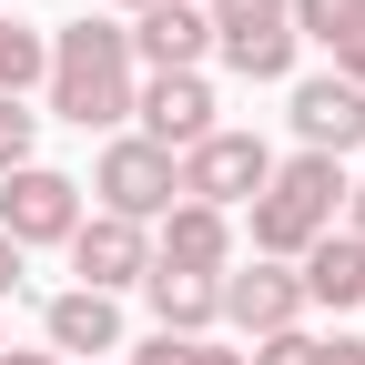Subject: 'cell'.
<instances>
[{
    "label": "cell",
    "instance_id": "cell-16",
    "mask_svg": "<svg viewBox=\"0 0 365 365\" xmlns=\"http://www.w3.org/2000/svg\"><path fill=\"white\" fill-rule=\"evenodd\" d=\"M294 41H314L325 71L365 91V0H294Z\"/></svg>",
    "mask_w": 365,
    "mask_h": 365
},
{
    "label": "cell",
    "instance_id": "cell-17",
    "mask_svg": "<svg viewBox=\"0 0 365 365\" xmlns=\"http://www.w3.org/2000/svg\"><path fill=\"white\" fill-rule=\"evenodd\" d=\"M41 71H51V41H41L21 11H0V102H21V91H41Z\"/></svg>",
    "mask_w": 365,
    "mask_h": 365
},
{
    "label": "cell",
    "instance_id": "cell-7",
    "mask_svg": "<svg viewBox=\"0 0 365 365\" xmlns=\"http://www.w3.org/2000/svg\"><path fill=\"white\" fill-rule=\"evenodd\" d=\"M81 182L51 173V163H21V173H0V234H11L21 254L31 244H71V223H81Z\"/></svg>",
    "mask_w": 365,
    "mask_h": 365
},
{
    "label": "cell",
    "instance_id": "cell-2",
    "mask_svg": "<svg viewBox=\"0 0 365 365\" xmlns=\"http://www.w3.org/2000/svg\"><path fill=\"white\" fill-rule=\"evenodd\" d=\"M345 163H325V153H274V173H264V193L244 203V223H254V254L264 264H294L304 244H325L335 234V213H345Z\"/></svg>",
    "mask_w": 365,
    "mask_h": 365
},
{
    "label": "cell",
    "instance_id": "cell-25",
    "mask_svg": "<svg viewBox=\"0 0 365 365\" xmlns=\"http://www.w3.org/2000/svg\"><path fill=\"white\" fill-rule=\"evenodd\" d=\"M122 11H163V0H122Z\"/></svg>",
    "mask_w": 365,
    "mask_h": 365
},
{
    "label": "cell",
    "instance_id": "cell-8",
    "mask_svg": "<svg viewBox=\"0 0 365 365\" xmlns=\"http://www.w3.org/2000/svg\"><path fill=\"white\" fill-rule=\"evenodd\" d=\"M61 254H71V274H81V294H132V284L153 274V234L122 223V213H81Z\"/></svg>",
    "mask_w": 365,
    "mask_h": 365
},
{
    "label": "cell",
    "instance_id": "cell-1",
    "mask_svg": "<svg viewBox=\"0 0 365 365\" xmlns=\"http://www.w3.org/2000/svg\"><path fill=\"white\" fill-rule=\"evenodd\" d=\"M51 41V71H41V122H71V132H132V41L122 21H61L41 31Z\"/></svg>",
    "mask_w": 365,
    "mask_h": 365
},
{
    "label": "cell",
    "instance_id": "cell-14",
    "mask_svg": "<svg viewBox=\"0 0 365 365\" xmlns=\"http://www.w3.org/2000/svg\"><path fill=\"white\" fill-rule=\"evenodd\" d=\"M41 345H51V355H122V304L71 284V294L41 304Z\"/></svg>",
    "mask_w": 365,
    "mask_h": 365
},
{
    "label": "cell",
    "instance_id": "cell-6",
    "mask_svg": "<svg viewBox=\"0 0 365 365\" xmlns=\"http://www.w3.org/2000/svg\"><path fill=\"white\" fill-rule=\"evenodd\" d=\"M132 132H143L153 153L182 163L203 132H223V102H213L203 71H143V91H132Z\"/></svg>",
    "mask_w": 365,
    "mask_h": 365
},
{
    "label": "cell",
    "instance_id": "cell-10",
    "mask_svg": "<svg viewBox=\"0 0 365 365\" xmlns=\"http://www.w3.org/2000/svg\"><path fill=\"white\" fill-rule=\"evenodd\" d=\"M223 325H234L244 345L254 335H284V325H304V284H294V264H223Z\"/></svg>",
    "mask_w": 365,
    "mask_h": 365
},
{
    "label": "cell",
    "instance_id": "cell-22",
    "mask_svg": "<svg viewBox=\"0 0 365 365\" xmlns=\"http://www.w3.org/2000/svg\"><path fill=\"white\" fill-rule=\"evenodd\" d=\"M21 264H31V254H21L11 234H0V304H11V294H21Z\"/></svg>",
    "mask_w": 365,
    "mask_h": 365
},
{
    "label": "cell",
    "instance_id": "cell-4",
    "mask_svg": "<svg viewBox=\"0 0 365 365\" xmlns=\"http://www.w3.org/2000/svg\"><path fill=\"white\" fill-rule=\"evenodd\" d=\"M81 193H102L91 213H122V223H143V234H153V223H163V213L182 203V182H173V153H153L143 132H112Z\"/></svg>",
    "mask_w": 365,
    "mask_h": 365
},
{
    "label": "cell",
    "instance_id": "cell-20",
    "mask_svg": "<svg viewBox=\"0 0 365 365\" xmlns=\"http://www.w3.org/2000/svg\"><path fill=\"white\" fill-rule=\"evenodd\" d=\"M304 345H314L304 325H284V335H254V355H244V365H304Z\"/></svg>",
    "mask_w": 365,
    "mask_h": 365
},
{
    "label": "cell",
    "instance_id": "cell-18",
    "mask_svg": "<svg viewBox=\"0 0 365 365\" xmlns=\"http://www.w3.org/2000/svg\"><path fill=\"white\" fill-rule=\"evenodd\" d=\"M132 365H244V355L223 345V335H143Z\"/></svg>",
    "mask_w": 365,
    "mask_h": 365
},
{
    "label": "cell",
    "instance_id": "cell-12",
    "mask_svg": "<svg viewBox=\"0 0 365 365\" xmlns=\"http://www.w3.org/2000/svg\"><path fill=\"white\" fill-rule=\"evenodd\" d=\"M153 264L163 274H223V264H244V234H234V213H213V203H173L153 223Z\"/></svg>",
    "mask_w": 365,
    "mask_h": 365
},
{
    "label": "cell",
    "instance_id": "cell-15",
    "mask_svg": "<svg viewBox=\"0 0 365 365\" xmlns=\"http://www.w3.org/2000/svg\"><path fill=\"white\" fill-rule=\"evenodd\" d=\"M143 304H153V335H213L223 325V274H143Z\"/></svg>",
    "mask_w": 365,
    "mask_h": 365
},
{
    "label": "cell",
    "instance_id": "cell-23",
    "mask_svg": "<svg viewBox=\"0 0 365 365\" xmlns=\"http://www.w3.org/2000/svg\"><path fill=\"white\" fill-rule=\"evenodd\" d=\"M345 234L365 244V182H355V193H345Z\"/></svg>",
    "mask_w": 365,
    "mask_h": 365
},
{
    "label": "cell",
    "instance_id": "cell-3",
    "mask_svg": "<svg viewBox=\"0 0 365 365\" xmlns=\"http://www.w3.org/2000/svg\"><path fill=\"white\" fill-rule=\"evenodd\" d=\"M213 21V61L234 81H294V0H203Z\"/></svg>",
    "mask_w": 365,
    "mask_h": 365
},
{
    "label": "cell",
    "instance_id": "cell-26",
    "mask_svg": "<svg viewBox=\"0 0 365 365\" xmlns=\"http://www.w3.org/2000/svg\"><path fill=\"white\" fill-rule=\"evenodd\" d=\"M0 355H11V335H0Z\"/></svg>",
    "mask_w": 365,
    "mask_h": 365
},
{
    "label": "cell",
    "instance_id": "cell-24",
    "mask_svg": "<svg viewBox=\"0 0 365 365\" xmlns=\"http://www.w3.org/2000/svg\"><path fill=\"white\" fill-rule=\"evenodd\" d=\"M0 365H61L51 345H11V355H0Z\"/></svg>",
    "mask_w": 365,
    "mask_h": 365
},
{
    "label": "cell",
    "instance_id": "cell-9",
    "mask_svg": "<svg viewBox=\"0 0 365 365\" xmlns=\"http://www.w3.org/2000/svg\"><path fill=\"white\" fill-rule=\"evenodd\" d=\"M284 122H294V153L345 163V153L365 143V91H355V81H335V71H304V81L284 91Z\"/></svg>",
    "mask_w": 365,
    "mask_h": 365
},
{
    "label": "cell",
    "instance_id": "cell-13",
    "mask_svg": "<svg viewBox=\"0 0 365 365\" xmlns=\"http://www.w3.org/2000/svg\"><path fill=\"white\" fill-rule=\"evenodd\" d=\"M294 284H304V314H314V304H325V314H355V304H365V244L335 223L325 244L294 254Z\"/></svg>",
    "mask_w": 365,
    "mask_h": 365
},
{
    "label": "cell",
    "instance_id": "cell-21",
    "mask_svg": "<svg viewBox=\"0 0 365 365\" xmlns=\"http://www.w3.org/2000/svg\"><path fill=\"white\" fill-rule=\"evenodd\" d=\"M304 365H365V335H314Z\"/></svg>",
    "mask_w": 365,
    "mask_h": 365
},
{
    "label": "cell",
    "instance_id": "cell-11",
    "mask_svg": "<svg viewBox=\"0 0 365 365\" xmlns=\"http://www.w3.org/2000/svg\"><path fill=\"white\" fill-rule=\"evenodd\" d=\"M122 41H132V71H203V61H213V21H203V0L132 11V21H122Z\"/></svg>",
    "mask_w": 365,
    "mask_h": 365
},
{
    "label": "cell",
    "instance_id": "cell-27",
    "mask_svg": "<svg viewBox=\"0 0 365 365\" xmlns=\"http://www.w3.org/2000/svg\"><path fill=\"white\" fill-rule=\"evenodd\" d=\"M0 11H11V0H0Z\"/></svg>",
    "mask_w": 365,
    "mask_h": 365
},
{
    "label": "cell",
    "instance_id": "cell-19",
    "mask_svg": "<svg viewBox=\"0 0 365 365\" xmlns=\"http://www.w3.org/2000/svg\"><path fill=\"white\" fill-rule=\"evenodd\" d=\"M21 163H41V112L0 102V173H21Z\"/></svg>",
    "mask_w": 365,
    "mask_h": 365
},
{
    "label": "cell",
    "instance_id": "cell-5",
    "mask_svg": "<svg viewBox=\"0 0 365 365\" xmlns=\"http://www.w3.org/2000/svg\"><path fill=\"white\" fill-rule=\"evenodd\" d=\"M264 173H274V143L264 132H203L193 153L173 163V182H182V203H213V213H244L254 193H264Z\"/></svg>",
    "mask_w": 365,
    "mask_h": 365
}]
</instances>
